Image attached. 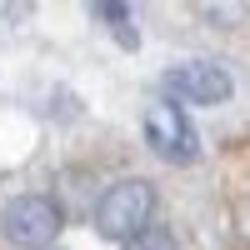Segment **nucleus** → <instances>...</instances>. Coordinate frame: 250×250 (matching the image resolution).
I'll return each mask as SVG.
<instances>
[{"label":"nucleus","instance_id":"8","mask_svg":"<svg viewBox=\"0 0 250 250\" xmlns=\"http://www.w3.org/2000/svg\"><path fill=\"white\" fill-rule=\"evenodd\" d=\"M240 235H245V240H250V200H245V205H240Z\"/></svg>","mask_w":250,"mask_h":250},{"label":"nucleus","instance_id":"6","mask_svg":"<svg viewBox=\"0 0 250 250\" xmlns=\"http://www.w3.org/2000/svg\"><path fill=\"white\" fill-rule=\"evenodd\" d=\"M190 10L215 30H235L250 20V0H190Z\"/></svg>","mask_w":250,"mask_h":250},{"label":"nucleus","instance_id":"3","mask_svg":"<svg viewBox=\"0 0 250 250\" xmlns=\"http://www.w3.org/2000/svg\"><path fill=\"white\" fill-rule=\"evenodd\" d=\"M145 145H150L160 160H170V165L200 160V135H195L190 115H185L175 100H155V105H145Z\"/></svg>","mask_w":250,"mask_h":250},{"label":"nucleus","instance_id":"2","mask_svg":"<svg viewBox=\"0 0 250 250\" xmlns=\"http://www.w3.org/2000/svg\"><path fill=\"white\" fill-rule=\"evenodd\" d=\"M160 85H165V100H175V105H225L235 80L215 60H180L160 75Z\"/></svg>","mask_w":250,"mask_h":250},{"label":"nucleus","instance_id":"5","mask_svg":"<svg viewBox=\"0 0 250 250\" xmlns=\"http://www.w3.org/2000/svg\"><path fill=\"white\" fill-rule=\"evenodd\" d=\"M85 10L95 15V25L110 30V40H115L120 50H135V45H140L135 15H130V5H125V0H85Z\"/></svg>","mask_w":250,"mask_h":250},{"label":"nucleus","instance_id":"1","mask_svg":"<svg viewBox=\"0 0 250 250\" xmlns=\"http://www.w3.org/2000/svg\"><path fill=\"white\" fill-rule=\"evenodd\" d=\"M145 225H155V185L150 180H115L105 195L95 200V230L105 235V240H135Z\"/></svg>","mask_w":250,"mask_h":250},{"label":"nucleus","instance_id":"7","mask_svg":"<svg viewBox=\"0 0 250 250\" xmlns=\"http://www.w3.org/2000/svg\"><path fill=\"white\" fill-rule=\"evenodd\" d=\"M125 250H175V230L170 225H145L135 240H125Z\"/></svg>","mask_w":250,"mask_h":250},{"label":"nucleus","instance_id":"4","mask_svg":"<svg viewBox=\"0 0 250 250\" xmlns=\"http://www.w3.org/2000/svg\"><path fill=\"white\" fill-rule=\"evenodd\" d=\"M60 225H65V215H60V205L50 195H20L5 205V220H0V230H5L10 245H25V250H45Z\"/></svg>","mask_w":250,"mask_h":250}]
</instances>
